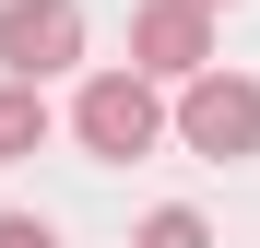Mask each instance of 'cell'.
<instances>
[{
  "label": "cell",
  "instance_id": "cell-4",
  "mask_svg": "<svg viewBox=\"0 0 260 248\" xmlns=\"http://www.w3.org/2000/svg\"><path fill=\"white\" fill-rule=\"evenodd\" d=\"M130 71H154V83L213 71V12L201 0H142V12H130Z\"/></svg>",
  "mask_w": 260,
  "mask_h": 248
},
{
  "label": "cell",
  "instance_id": "cell-7",
  "mask_svg": "<svg viewBox=\"0 0 260 248\" xmlns=\"http://www.w3.org/2000/svg\"><path fill=\"white\" fill-rule=\"evenodd\" d=\"M0 248H59V225L48 213H0Z\"/></svg>",
  "mask_w": 260,
  "mask_h": 248
},
{
  "label": "cell",
  "instance_id": "cell-8",
  "mask_svg": "<svg viewBox=\"0 0 260 248\" xmlns=\"http://www.w3.org/2000/svg\"><path fill=\"white\" fill-rule=\"evenodd\" d=\"M201 12H225V0H201Z\"/></svg>",
  "mask_w": 260,
  "mask_h": 248
},
{
  "label": "cell",
  "instance_id": "cell-3",
  "mask_svg": "<svg viewBox=\"0 0 260 248\" xmlns=\"http://www.w3.org/2000/svg\"><path fill=\"white\" fill-rule=\"evenodd\" d=\"M83 59V0H0V71L12 83H48Z\"/></svg>",
  "mask_w": 260,
  "mask_h": 248
},
{
  "label": "cell",
  "instance_id": "cell-6",
  "mask_svg": "<svg viewBox=\"0 0 260 248\" xmlns=\"http://www.w3.org/2000/svg\"><path fill=\"white\" fill-rule=\"evenodd\" d=\"M130 248H213V225L189 213V201H166V213H142V236Z\"/></svg>",
  "mask_w": 260,
  "mask_h": 248
},
{
  "label": "cell",
  "instance_id": "cell-1",
  "mask_svg": "<svg viewBox=\"0 0 260 248\" xmlns=\"http://www.w3.org/2000/svg\"><path fill=\"white\" fill-rule=\"evenodd\" d=\"M178 118H166V95H154V71H95L71 95V142L95 154V165H130V154H154Z\"/></svg>",
  "mask_w": 260,
  "mask_h": 248
},
{
  "label": "cell",
  "instance_id": "cell-5",
  "mask_svg": "<svg viewBox=\"0 0 260 248\" xmlns=\"http://www.w3.org/2000/svg\"><path fill=\"white\" fill-rule=\"evenodd\" d=\"M24 154H48V83L0 71V165H24Z\"/></svg>",
  "mask_w": 260,
  "mask_h": 248
},
{
  "label": "cell",
  "instance_id": "cell-2",
  "mask_svg": "<svg viewBox=\"0 0 260 248\" xmlns=\"http://www.w3.org/2000/svg\"><path fill=\"white\" fill-rule=\"evenodd\" d=\"M178 142L213 154V165H248L260 154V83L248 71H189L178 83Z\"/></svg>",
  "mask_w": 260,
  "mask_h": 248
}]
</instances>
